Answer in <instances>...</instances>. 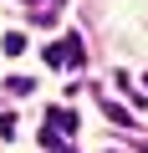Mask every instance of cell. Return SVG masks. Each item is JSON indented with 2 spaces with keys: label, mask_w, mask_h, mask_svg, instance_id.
Returning <instances> with one entry per match:
<instances>
[{
  "label": "cell",
  "mask_w": 148,
  "mask_h": 153,
  "mask_svg": "<svg viewBox=\"0 0 148 153\" xmlns=\"http://www.w3.org/2000/svg\"><path fill=\"white\" fill-rule=\"evenodd\" d=\"M61 61H66V66H82V61H87V51H82L77 36H66V41H61Z\"/></svg>",
  "instance_id": "1"
},
{
  "label": "cell",
  "mask_w": 148,
  "mask_h": 153,
  "mask_svg": "<svg viewBox=\"0 0 148 153\" xmlns=\"http://www.w3.org/2000/svg\"><path fill=\"white\" fill-rule=\"evenodd\" d=\"M41 143H46V153H77V148H71L61 133H51V128H41Z\"/></svg>",
  "instance_id": "2"
},
{
  "label": "cell",
  "mask_w": 148,
  "mask_h": 153,
  "mask_svg": "<svg viewBox=\"0 0 148 153\" xmlns=\"http://www.w3.org/2000/svg\"><path fill=\"white\" fill-rule=\"evenodd\" d=\"M46 128H61V133H71V128H77V117H71L66 107H56V112L46 117Z\"/></svg>",
  "instance_id": "3"
}]
</instances>
